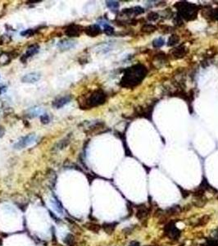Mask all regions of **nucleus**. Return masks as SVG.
Listing matches in <instances>:
<instances>
[{
	"label": "nucleus",
	"instance_id": "16",
	"mask_svg": "<svg viewBox=\"0 0 218 246\" xmlns=\"http://www.w3.org/2000/svg\"><path fill=\"white\" fill-rule=\"evenodd\" d=\"M33 35H34V30L33 29H27V30H23V31L21 32V35L24 36V37H30Z\"/></svg>",
	"mask_w": 218,
	"mask_h": 246
},
{
	"label": "nucleus",
	"instance_id": "15",
	"mask_svg": "<svg viewBox=\"0 0 218 246\" xmlns=\"http://www.w3.org/2000/svg\"><path fill=\"white\" fill-rule=\"evenodd\" d=\"M103 229H104L106 232H108V234H111L115 229V224H113V223H106V224L103 225Z\"/></svg>",
	"mask_w": 218,
	"mask_h": 246
},
{
	"label": "nucleus",
	"instance_id": "13",
	"mask_svg": "<svg viewBox=\"0 0 218 246\" xmlns=\"http://www.w3.org/2000/svg\"><path fill=\"white\" fill-rule=\"evenodd\" d=\"M85 227L86 228H88L89 230H92L94 232H98L99 230H100V226L97 224H94V223H86L85 224Z\"/></svg>",
	"mask_w": 218,
	"mask_h": 246
},
{
	"label": "nucleus",
	"instance_id": "12",
	"mask_svg": "<svg viewBox=\"0 0 218 246\" xmlns=\"http://www.w3.org/2000/svg\"><path fill=\"white\" fill-rule=\"evenodd\" d=\"M64 242L66 244H67L68 246H74L75 244V241L74 236L71 234H69L66 236V238L64 240Z\"/></svg>",
	"mask_w": 218,
	"mask_h": 246
},
{
	"label": "nucleus",
	"instance_id": "18",
	"mask_svg": "<svg viewBox=\"0 0 218 246\" xmlns=\"http://www.w3.org/2000/svg\"><path fill=\"white\" fill-rule=\"evenodd\" d=\"M40 122L43 124H48L50 122V117L48 114H43L40 116Z\"/></svg>",
	"mask_w": 218,
	"mask_h": 246
},
{
	"label": "nucleus",
	"instance_id": "10",
	"mask_svg": "<svg viewBox=\"0 0 218 246\" xmlns=\"http://www.w3.org/2000/svg\"><path fill=\"white\" fill-rule=\"evenodd\" d=\"M85 32L90 37H95L101 33V29L98 25H92V26H89L85 28Z\"/></svg>",
	"mask_w": 218,
	"mask_h": 246
},
{
	"label": "nucleus",
	"instance_id": "20",
	"mask_svg": "<svg viewBox=\"0 0 218 246\" xmlns=\"http://www.w3.org/2000/svg\"><path fill=\"white\" fill-rule=\"evenodd\" d=\"M163 44V40L162 39H157L156 40H154V45L155 47H161Z\"/></svg>",
	"mask_w": 218,
	"mask_h": 246
},
{
	"label": "nucleus",
	"instance_id": "9",
	"mask_svg": "<svg viewBox=\"0 0 218 246\" xmlns=\"http://www.w3.org/2000/svg\"><path fill=\"white\" fill-rule=\"evenodd\" d=\"M39 49H40V46H39L38 44H33V45H30V46L27 49L26 54H24V56L22 57V62H26L27 58H29V57H33L34 55L38 54Z\"/></svg>",
	"mask_w": 218,
	"mask_h": 246
},
{
	"label": "nucleus",
	"instance_id": "22",
	"mask_svg": "<svg viewBox=\"0 0 218 246\" xmlns=\"http://www.w3.org/2000/svg\"><path fill=\"white\" fill-rule=\"evenodd\" d=\"M207 246H218V244L216 243L215 241H212V243L208 244V245Z\"/></svg>",
	"mask_w": 218,
	"mask_h": 246
},
{
	"label": "nucleus",
	"instance_id": "19",
	"mask_svg": "<svg viewBox=\"0 0 218 246\" xmlns=\"http://www.w3.org/2000/svg\"><path fill=\"white\" fill-rule=\"evenodd\" d=\"M104 31L107 35H112L114 32V30L112 26H110L109 25H105L104 26Z\"/></svg>",
	"mask_w": 218,
	"mask_h": 246
},
{
	"label": "nucleus",
	"instance_id": "23",
	"mask_svg": "<svg viewBox=\"0 0 218 246\" xmlns=\"http://www.w3.org/2000/svg\"><path fill=\"white\" fill-rule=\"evenodd\" d=\"M1 93H2V91H1V87H0V95H1Z\"/></svg>",
	"mask_w": 218,
	"mask_h": 246
},
{
	"label": "nucleus",
	"instance_id": "5",
	"mask_svg": "<svg viewBox=\"0 0 218 246\" xmlns=\"http://www.w3.org/2000/svg\"><path fill=\"white\" fill-rule=\"evenodd\" d=\"M180 230L177 229L173 223H170L166 227V234L171 240H176L180 236Z\"/></svg>",
	"mask_w": 218,
	"mask_h": 246
},
{
	"label": "nucleus",
	"instance_id": "7",
	"mask_svg": "<svg viewBox=\"0 0 218 246\" xmlns=\"http://www.w3.org/2000/svg\"><path fill=\"white\" fill-rule=\"evenodd\" d=\"M81 26H77V25H71L65 30L66 35L69 37H77L81 35Z\"/></svg>",
	"mask_w": 218,
	"mask_h": 246
},
{
	"label": "nucleus",
	"instance_id": "2",
	"mask_svg": "<svg viewBox=\"0 0 218 246\" xmlns=\"http://www.w3.org/2000/svg\"><path fill=\"white\" fill-rule=\"evenodd\" d=\"M105 99L106 96L104 93L101 90H97L92 93V95L87 99L86 103L89 107H96L100 104H102L104 103Z\"/></svg>",
	"mask_w": 218,
	"mask_h": 246
},
{
	"label": "nucleus",
	"instance_id": "1",
	"mask_svg": "<svg viewBox=\"0 0 218 246\" xmlns=\"http://www.w3.org/2000/svg\"><path fill=\"white\" fill-rule=\"evenodd\" d=\"M145 75V70L141 65H137L132 67L127 71L122 79V84L125 86H135L143 80Z\"/></svg>",
	"mask_w": 218,
	"mask_h": 246
},
{
	"label": "nucleus",
	"instance_id": "17",
	"mask_svg": "<svg viewBox=\"0 0 218 246\" xmlns=\"http://www.w3.org/2000/svg\"><path fill=\"white\" fill-rule=\"evenodd\" d=\"M10 61V58L8 57V55L7 54H1L0 55V63H3V64H5L8 62Z\"/></svg>",
	"mask_w": 218,
	"mask_h": 246
},
{
	"label": "nucleus",
	"instance_id": "6",
	"mask_svg": "<svg viewBox=\"0 0 218 246\" xmlns=\"http://www.w3.org/2000/svg\"><path fill=\"white\" fill-rule=\"evenodd\" d=\"M71 100L70 95H66V96H62L58 99H57L53 102V107L57 109L61 108L62 107H64L65 105H67V103H69Z\"/></svg>",
	"mask_w": 218,
	"mask_h": 246
},
{
	"label": "nucleus",
	"instance_id": "11",
	"mask_svg": "<svg viewBox=\"0 0 218 246\" xmlns=\"http://www.w3.org/2000/svg\"><path fill=\"white\" fill-rule=\"evenodd\" d=\"M148 215V209L146 207H140L137 212V217L139 219H143Z\"/></svg>",
	"mask_w": 218,
	"mask_h": 246
},
{
	"label": "nucleus",
	"instance_id": "21",
	"mask_svg": "<svg viewBox=\"0 0 218 246\" xmlns=\"http://www.w3.org/2000/svg\"><path fill=\"white\" fill-rule=\"evenodd\" d=\"M4 133H5V130L2 126H0V138H2L3 135H4Z\"/></svg>",
	"mask_w": 218,
	"mask_h": 246
},
{
	"label": "nucleus",
	"instance_id": "8",
	"mask_svg": "<svg viewBox=\"0 0 218 246\" xmlns=\"http://www.w3.org/2000/svg\"><path fill=\"white\" fill-rule=\"evenodd\" d=\"M40 74L38 72H30L23 76L22 81L23 83H35L40 79Z\"/></svg>",
	"mask_w": 218,
	"mask_h": 246
},
{
	"label": "nucleus",
	"instance_id": "14",
	"mask_svg": "<svg viewBox=\"0 0 218 246\" xmlns=\"http://www.w3.org/2000/svg\"><path fill=\"white\" fill-rule=\"evenodd\" d=\"M107 6L112 11H116L118 8L119 3L117 2H115V1H108L107 2Z\"/></svg>",
	"mask_w": 218,
	"mask_h": 246
},
{
	"label": "nucleus",
	"instance_id": "3",
	"mask_svg": "<svg viewBox=\"0 0 218 246\" xmlns=\"http://www.w3.org/2000/svg\"><path fill=\"white\" fill-rule=\"evenodd\" d=\"M36 141V135L35 134H30V135L22 137L15 144H14V149H22L26 148V147L30 146L31 144L35 143Z\"/></svg>",
	"mask_w": 218,
	"mask_h": 246
},
{
	"label": "nucleus",
	"instance_id": "4",
	"mask_svg": "<svg viewBox=\"0 0 218 246\" xmlns=\"http://www.w3.org/2000/svg\"><path fill=\"white\" fill-rule=\"evenodd\" d=\"M77 44V42L74 40H71V39H66V40H62L59 41L57 43V48L61 50V51H68L71 49H74Z\"/></svg>",
	"mask_w": 218,
	"mask_h": 246
}]
</instances>
